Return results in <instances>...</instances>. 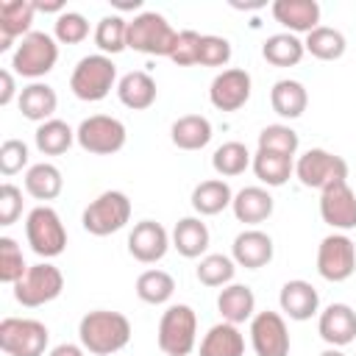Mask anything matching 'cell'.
Here are the masks:
<instances>
[{
    "mask_svg": "<svg viewBox=\"0 0 356 356\" xmlns=\"http://www.w3.org/2000/svg\"><path fill=\"white\" fill-rule=\"evenodd\" d=\"M228 61H231V42H228L225 36L203 33V36H200L197 64H200V67H225Z\"/></svg>",
    "mask_w": 356,
    "mask_h": 356,
    "instance_id": "7bdbcfd3",
    "label": "cell"
},
{
    "mask_svg": "<svg viewBox=\"0 0 356 356\" xmlns=\"http://www.w3.org/2000/svg\"><path fill=\"white\" fill-rule=\"evenodd\" d=\"M195 275L203 286H228V284H234L236 261L231 256H222V253H206L200 259Z\"/></svg>",
    "mask_w": 356,
    "mask_h": 356,
    "instance_id": "f35d334b",
    "label": "cell"
},
{
    "mask_svg": "<svg viewBox=\"0 0 356 356\" xmlns=\"http://www.w3.org/2000/svg\"><path fill=\"white\" fill-rule=\"evenodd\" d=\"M33 6H36V11H44V14H64V0H50V3L33 0Z\"/></svg>",
    "mask_w": 356,
    "mask_h": 356,
    "instance_id": "681fc988",
    "label": "cell"
},
{
    "mask_svg": "<svg viewBox=\"0 0 356 356\" xmlns=\"http://www.w3.org/2000/svg\"><path fill=\"white\" fill-rule=\"evenodd\" d=\"M114 86H117V64L111 61V56H103V53L83 56L70 75L72 95L86 103H97L108 97Z\"/></svg>",
    "mask_w": 356,
    "mask_h": 356,
    "instance_id": "7a4b0ae2",
    "label": "cell"
},
{
    "mask_svg": "<svg viewBox=\"0 0 356 356\" xmlns=\"http://www.w3.org/2000/svg\"><path fill=\"white\" fill-rule=\"evenodd\" d=\"M273 253H275L273 236L259 228H248V231L236 234V239L231 245V259L236 261V267H245V270L267 267L273 261Z\"/></svg>",
    "mask_w": 356,
    "mask_h": 356,
    "instance_id": "e0dca14e",
    "label": "cell"
},
{
    "mask_svg": "<svg viewBox=\"0 0 356 356\" xmlns=\"http://www.w3.org/2000/svg\"><path fill=\"white\" fill-rule=\"evenodd\" d=\"M95 44L103 56H114L122 53L128 47V19H122L120 14H108L97 22L95 28Z\"/></svg>",
    "mask_w": 356,
    "mask_h": 356,
    "instance_id": "8d00e7d4",
    "label": "cell"
},
{
    "mask_svg": "<svg viewBox=\"0 0 356 356\" xmlns=\"http://www.w3.org/2000/svg\"><path fill=\"white\" fill-rule=\"evenodd\" d=\"M178 39V31L167 22V17L156 11H142L134 19H128V47L145 56H167L172 53Z\"/></svg>",
    "mask_w": 356,
    "mask_h": 356,
    "instance_id": "277c9868",
    "label": "cell"
},
{
    "mask_svg": "<svg viewBox=\"0 0 356 356\" xmlns=\"http://www.w3.org/2000/svg\"><path fill=\"white\" fill-rule=\"evenodd\" d=\"M317 331L328 348H345L356 339V312L348 303H331L320 312Z\"/></svg>",
    "mask_w": 356,
    "mask_h": 356,
    "instance_id": "ac0fdd59",
    "label": "cell"
},
{
    "mask_svg": "<svg viewBox=\"0 0 356 356\" xmlns=\"http://www.w3.org/2000/svg\"><path fill=\"white\" fill-rule=\"evenodd\" d=\"M278 306H281V312H284L289 320L303 323V320H312V317L317 314V309H320V295H317V289H314L309 281L292 278V281H286V284L281 286Z\"/></svg>",
    "mask_w": 356,
    "mask_h": 356,
    "instance_id": "ffe728a7",
    "label": "cell"
},
{
    "mask_svg": "<svg viewBox=\"0 0 356 356\" xmlns=\"http://www.w3.org/2000/svg\"><path fill=\"white\" fill-rule=\"evenodd\" d=\"M19 214H22V189L6 181L0 186V225H14Z\"/></svg>",
    "mask_w": 356,
    "mask_h": 356,
    "instance_id": "bcb514c9",
    "label": "cell"
},
{
    "mask_svg": "<svg viewBox=\"0 0 356 356\" xmlns=\"http://www.w3.org/2000/svg\"><path fill=\"white\" fill-rule=\"evenodd\" d=\"M47 356H86V350H83V345H75V342H61V345H56Z\"/></svg>",
    "mask_w": 356,
    "mask_h": 356,
    "instance_id": "c3c4849f",
    "label": "cell"
},
{
    "mask_svg": "<svg viewBox=\"0 0 356 356\" xmlns=\"http://www.w3.org/2000/svg\"><path fill=\"white\" fill-rule=\"evenodd\" d=\"M303 47H306V53H312V56L320 58V61H337V58L345 56L348 42H345V36H342L337 28L320 25V28H314L312 33H306Z\"/></svg>",
    "mask_w": 356,
    "mask_h": 356,
    "instance_id": "e575fe53",
    "label": "cell"
},
{
    "mask_svg": "<svg viewBox=\"0 0 356 356\" xmlns=\"http://www.w3.org/2000/svg\"><path fill=\"white\" fill-rule=\"evenodd\" d=\"M300 147V136L295 128L284 125V122H275V125H267L259 131V150H267V153H281V156H295Z\"/></svg>",
    "mask_w": 356,
    "mask_h": 356,
    "instance_id": "ab89813d",
    "label": "cell"
},
{
    "mask_svg": "<svg viewBox=\"0 0 356 356\" xmlns=\"http://www.w3.org/2000/svg\"><path fill=\"white\" fill-rule=\"evenodd\" d=\"M28 145L22 139H6L0 145V172L3 175H17L22 167H28Z\"/></svg>",
    "mask_w": 356,
    "mask_h": 356,
    "instance_id": "ee69618b",
    "label": "cell"
},
{
    "mask_svg": "<svg viewBox=\"0 0 356 356\" xmlns=\"http://www.w3.org/2000/svg\"><path fill=\"white\" fill-rule=\"evenodd\" d=\"M89 36V22L83 14L78 11H64L56 17V25H53V39L58 44H81L83 39Z\"/></svg>",
    "mask_w": 356,
    "mask_h": 356,
    "instance_id": "b9f144b4",
    "label": "cell"
},
{
    "mask_svg": "<svg viewBox=\"0 0 356 356\" xmlns=\"http://www.w3.org/2000/svg\"><path fill=\"white\" fill-rule=\"evenodd\" d=\"M33 142H36L39 153H44V156H61V153H67V150L72 147L75 131H72L64 120H56V117H53V120L42 122V125L36 128Z\"/></svg>",
    "mask_w": 356,
    "mask_h": 356,
    "instance_id": "d6a6232c",
    "label": "cell"
},
{
    "mask_svg": "<svg viewBox=\"0 0 356 356\" xmlns=\"http://www.w3.org/2000/svg\"><path fill=\"white\" fill-rule=\"evenodd\" d=\"M128 131L122 120L108 114H92L75 128V142L92 156H111L125 147Z\"/></svg>",
    "mask_w": 356,
    "mask_h": 356,
    "instance_id": "30bf717a",
    "label": "cell"
},
{
    "mask_svg": "<svg viewBox=\"0 0 356 356\" xmlns=\"http://www.w3.org/2000/svg\"><path fill=\"white\" fill-rule=\"evenodd\" d=\"M58 61V44L50 33L44 31H31L25 39H19V44L11 53V72L39 81L42 75H47Z\"/></svg>",
    "mask_w": 356,
    "mask_h": 356,
    "instance_id": "5b68a950",
    "label": "cell"
},
{
    "mask_svg": "<svg viewBox=\"0 0 356 356\" xmlns=\"http://www.w3.org/2000/svg\"><path fill=\"white\" fill-rule=\"evenodd\" d=\"M17 95V81H14V72L11 70H3L0 72V106H8ZM19 97V95H17Z\"/></svg>",
    "mask_w": 356,
    "mask_h": 356,
    "instance_id": "7dc6e473",
    "label": "cell"
},
{
    "mask_svg": "<svg viewBox=\"0 0 356 356\" xmlns=\"http://www.w3.org/2000/svg\"><path fill=\"white\" fill-rule=\"evenodd\" d=\"M200 36L197 31H178V39H175V47L170 53V61L178 64V67H192L197 64V53H200Z\"/></svg>",
    "mask_w": 356,
    "mask_h": 356,
    "instance_id": "f6af8a7d",
    "label": "cell"
},
{
    "mask_svg": "<svg viewBox=\"0 0 356 356\" xmlns=\"http://www.w3.org/2000/svg\"><path fill=\"white\" fill-rule=\"evenodd\" d=\"M295 175L309 189H325L337 181H348V161L331 150L312 147L295 161Z\"/></svg>",
    "mask_w": 356,
    "mask_h": 356,
    "instance_id": "8fae6325",
    "label": "cell"
},
{
    "mask_svg": "<svg viewBox=\"0 0 356 356\" xmlns=\"http://www.w3.org/2000/svg\"><path fill=\"white\" fill-rule=\"evenodd\" d=\"M242 353H245V337L234 323L222 320L211 325L200 339V356H242Z\"/></svg>",
    "mask_w": 356,
    "mask_h": 356,
    "instance_id": "f1b7e54d",
    "label": "cell"
},
{
    "mask_svg": "<svg viewBox=\"0 0 356 356\" xmlns=\"http://www.w3.org/2000/svg\"><path fill=\"white\" fill-rule=\"evenodd\" d=\"M320 217L339 234L356 228V192L348 181H337L320 192Z\"/></svg>",
    "mask_w": 356,
    "mask_h": 356,
    "instance_id": "5bb4252c",
    "label": "cell"
},
{
    "mask_svg": "<svg viewBox=\"0 0 356 356\" xmlns=\"http://www.w3.org/2000/svg\"><path fill=\"white\" fill-rule=\"evenodd\" d=\"M231 209H234V217H236L239 222H245V225H259V222H264V220L273 214L275 200H273V195H270L264 186H245V189H239V192L234 195Z\"/></svg>",
    "mask_w": 356,
    "mask_h": 356,
    "instance_id": "cb8c5ba5",
    "label": "cell"
},
{
    "mask_svg": "<svg viewBox=\"0 0 356 356\" xmlns=\"http://www.w3.org/2000/svg\"><path fill=\"white\" fill-rule=\"evenodd\" d=\"M231 203H234V192H231L228 181H222V178L200 181V184L192 189V209H195L200 217H214V214L225 211Z\"/></svg>",
    "mask_w": 356,
    "mask_h": 356,
    "instance_id": "f546056e",
    "label": "cell"
},
{
    "mask_svg": "<svg viewBox=\"0 0 356 356\" xmlns=\"http://www.w3.org/2000/svg\"><path fill=\"white\" fill-rule=\"evenodd\" d=\"M17 103H19V111H22L25 120L42 125V122L53 120V111H56V106H58V95H56V89H53L50 83L31 81L28 86L19 89Z\"/></svg>",
    "mask_w": 356,
    "mask_h": 356,
    "instance_id": "7402d4cb",
    "label": "cell"
},
{
    "mask_svg": "<svg viewBox=\"0 0 356 356\" xmlns=\"http://www.w3.org/2000/svg\"><path fill=\"white\" fill-rule=\"evenodd\" d=\"M131 220V200L125 192L120 189H108L100 192L81 214V225L83 231H89L92 236H108L117 234L120 228H125Z\"/></svg>",
    "mask_w": 356,
    "mask_h": 356,
    "instance_id": "8992f818",
    "label": "cell"
},
{
    "mask_svg": "<svg viewBox=\"0 0 356 356\" xmlns=\"http://www.w3.org/2000/svg\"><path fill=\"white\" fill-rule=\"evenodd\" d=\"M253 172L264 186H284L289 181V175L295 172V164L289 156L281 153H267V150H256L253 156Z\"/></svg>",
    "mask_w": 356,
    "mask_h": 356,
    "instance_id": "836d02e7",
    "label": "cell"
},
{
    "mask_svg": "<svg viewBox=\"0 0 356 356\" xmlns=\"http://www.w3.org/2000/svg\"><path fill=\"white\" fill-rule=\"evenodd\" d=\"M270 106L278 117L284 120H298L306 106H309V92L300 81H292V78H281L273 83L270 89Z\"/></svg>",
    "mask_w": 356,
    "mask_h": 356,
    "instance_id": "484cf974",
    "label": "cell"
},
{
    "mask_svg": "<svg viewBox=\"0 0 356 356\" xmlns=\"http://www.w3.org/2000/svg\"><path fill=\"white\" fill-rule=\"evenodd\" d=\"M78 339L86 353L111 356L131 342V320L111 309L86 312L78 323Z\"/></svg>",
    "mask_w": 356,
    "mask_h": 356,
    "instance_id": "6da1fadb",
    "label": "cell"
},
{
    "mask_svg": "<svg viewBox=\"0 0 356 356\" xmlns=\"http://www.w3.org/2000/svg\"><path fill=\"white\" fill-rule=\"evenodd\" d=\"M50 331L33 317H6L0 323V348L8 356H44Z\"/></svg>",
    "mask_w": 356,
    "mask_h": 356,
    "instance_id": "9c48e42d",
    "label": "cell"
},
{
    "mask_svg": "<svg viewBox=\"0 0 356 356\" xmlns=\"http://www.w3.org/2000/svg\"><path fill=\"white\" fill-rule=\"evenodd\" d=\"M159 350L164 356H189L197 342V314L186 303H172L159 320Z\"/></svg>",
    "mask_w": 356,
    "mask_h": 356,
    "instance_id": "3957f363",
    "label": "cell"
},
{
    "mask_svg": "<svg viewBox=\"0 0 356 356\" xmlns=\"http://www.w3.org/2000/svg\"><path fill=\"white\" fill-rule=\"evenodd\" d=\"M250 164H253V156L242 142H222L211 156V167H214V172L220 178L242 175Z\"/></svg>",
    "mask_w": 356,
    "mask_h": 356,
    "instance_id": "d590c367",
    "label": "cell"
},
{
    "mask_svg": "<svg viewBox=\"0 0 356 356\" xmlns=\"http://www.w3.org/2000/svg\"><path fill=\"white\" fill-rule=\"evenodd\" d=\"M170 242H172V236L167 234V228L161 222L142 220L128 234V253L142 264H156L167 256Z\"/></svg>",
    "mask_w": 356,
    "mask_h": 356,
    "instance_id": "2e32d148",
    "label": "cell"
},
{
    "mask_svg": "<svg viewBox=\"0 0 356 356\" xmlns=\"http://www.w3.org/2000/svg\"><path fill=\"white\" fill-rule=\"evenodd\" d=\"M211 122L203 114H184L170 128V139L178 150H203L211 142Z\"/></svg>",
    "mask_w": 356,
    "mask_h": 356,
    "instance_id": "83f0119b",
    "label": "cell"
},
{
    "mask_svg": "<svg viewBox=\"0 0 356 356\" xmlns=\"http://www.w3.org/2000/svg\"><path fill=\"white\" fill-rule=\"evenodd\" d=\"M303 53H306L303 42L295 33H286V31L267 36V42L261 44V56L273 67H295V64H300Z\"/></svg>",
    "mask_w": 356,
    "mask_h": 356,
    "instance_id": "1f68e13d",
    "label": "cell"
},
{
    "mask_svg": "<svg viewBox=\"0 0 356 356\" xmlns=\"http://www.w3.org/2000/svg\"><path fill=\"white\" fill-rule=\"evenodd\" d=\"M61 289H64L61 270L50 261H39V264H31L25 270V275L14 284V300L25 309H36V306L56 300L61 295Z\"/></svg>",
    "mask_w": 356,
    "mask_h": 356,
    "instance_id": "ba28073f",
    "label": "cell"
},
{
    "mask_svg": "<svg viewBox=\"0 0 356 356\" xmlns=\"http://www.w3.org/2000/svg\"><path fill=\"white\" fill-rule=\"evenodd\" d=\"M33 14H36L33 0H6V3H0V53L8 50L17 36L25 39L31 33Z\"/></svg>",
    "mask_w": 356,
    "mask_h": 356,
    "instance_id": "44dd1931",
    "label": "cell"
},
{
    "mask_svg": "<svg viewBox=\"0 0 356 356\" xmlns=\"http://www.w3.org/2000/svg\"><path fill=\"white\" fill-rule=\"evenodd\" d=\"M156 95H159L156 81H153L147 72H142V70L125 72V75L117 81V97H120V103H122L125 108H131V111H145V108H150V106L156 103Z\"/></svg>",
    "mask_w": 356,
    "mask_h": 356,
    "instance_id": "603a6c76",
    "label": "cell"
},
{
    "mask_svg": "<svg viewBox=\"0 0 356 356\" xmlns=\"http://www.w3.org/2000/svg\"><path fill=\"white\" fill-rule=\"evenodd\" d=\"M317 273L331 284H342L356 273V245L348 234L334 231L320 242Z\"/></svg>",
    "mask_w": 356,
    "mask_h": 356,
    "instance_id": "7c38bea8",
    "label": "cell"
},
{
    "mask_svg": "<svg viewBox=\"0 0 356 356\" xmlns=\"http://www.w3.org/2000/svg\"><path fill=\"white\" fill-rule=\"evenodd\" d=\"M234 8H261L264 3H231Z\"/></svg>",
    "mask_w": 356,
    "mask_h": 356,
    "instance_id": "816d5d0a",
    "label": "cell"
},
{
    "mask_svg": "<svg viewBox=\"0 0 356 356\" xmlns=\"http://www.w3.org/2000/svg\"><path fill=\"white\" fill-rule=\"evenodd\" d=\"M250 75L248 70H239V67H231V70H222L214 75L211 86H209V100L217 111H239L248 100H250Z\"/></svg>",
    "mask_w": 356,
    "mask_h": 356,
    "instance_id": "9a60e30c",
    "label": "cell"
},
{
    "mask_svg": "<svg viewBox=\"0 0 356 356\" xmlns=\"http://www.w3.org/2000/svg\"><path fill=\"white\" fill-rule=\"evenodd\" d=\"M317 356H345V353H342V348H325V350L317 353Z\"/></svg>",
    "mask_w": 356,
    "mask_h": 356,
    "instance_id": "f907efd6",
    "label": "cell"
},
{
    "mask_svg": "<svg viewBox=\"0 0 356 356\" xmlns=\"http://www.w3.org/2000/svg\"><path fill=\"white\" fill-rule=\"evenodd\" d=\"M250 345L256 356H289V328L278 312H256L250 320Z\"/></svg>",
    "mask_w": 356,
    "mask_h": 356,
    "instance_id": "4fadbf2b",
    "label": "cell"
},
{
    "mask_svg": "<svg viewBox=\"0 0 356 356\" xmlns=\"http://www.w3.org/2000/svg\"><path fill=\"white\" fill-rule=\"evenodd\" d=\"M273 17L286 28V33H312L320 28V3L317 0H275Z\"/></svg>",
    "mask_w": 356,
    "mask_h": 356,
    "instance_id": "d6986e66",
    "label": "cell"
},
{
    "mask_svg": "<svg viewBox=\"0 0 356 356\" xmlns=\"http://www.w3.org/2000/svg\"><path fill=\"white\" fill-rule=\"evenodd\" d=\"M64 189V178H61V170L50 161H39V164H31L28 172H25V192L36 200H56Z\"/></svg>",
    "mask_w": 356,
    "mask_h": 356,
    "instance_id": "4dcf8cb0",
    "label": "cell"
},
{
    "mask_svg": "<svg viewBox=\"0 0 356 356\" xmlns=\"http://www.w3.org/2000/svg\"><path fill=\"white\" fill-rule=\"evenodd\" d=\"M25 270H28V264L22 259V250H19L17 239L0 236V281L14 286L25 275Z\"/></svg>",
    "mask_w": 356,
    "mask_h": 356,
    "instance_id": "60d3db41",
    "label": "cell"
},
{
    "mask_svg": "<svg viewBox=\"0 0 356 356\" xmlns=\"http://www.w3.org/2000/svg\"><path fill=\"white\" fill-rule=\"evenodd\" d=\"M25 236H28L31 250L36 256H42L44 261L61 256L64 248H67V228H64L58 211L50 209L47 203L28 211V217H25Z\"/></svg>",
    "mask_w": 356,
    "mask_h": 356,
    "instance_id": "52a82bcc",
    "label": "cell"
},
{
    "mask_svg": "<svg viewBox=\"0 0 356 356\" xmlns=\"http://www.w3.org/2000/svg\"><path fill=\"white\" fill-rule=\"evenodd\" d=\"M175 292V278L167 270H145L136 278V295L139 300L150 303V306H161L172 298Z\"/></svg>",
    "mask_w": 356,
    "mask_h": 356,
    "instance_id": "74e56055",
    "label": "cell"
},
{
    "mask_svg": "<svg viewBox=\"0 0 356 356\" xmlns=\"http://www.w3.org/2000/svg\"><path fill=\"white\" fill-rule=\"evenodd\" d=\"M217 312H220V317L225 323H234V325L253 320V314H256V295H253V289L245 286V284L222 286L220 295H217Z\"/></svg>",
    "mask_w": 356,
    "mask_h": 356,
    "instance_id": "d4e9b609",
    "label": "cell"
},
{
    "mask_svg": "<svg viewBox=\"0 0 356 356\" xmlns=\"http://www.w3.org/2000/svg\"><path fill=\"white\" fill-rule=\"evenodd\" d=\"M209 225L200 217H184L172 228V248L184 259H200L209 250Z\"/></svg>",
    "mask_w": 356,
    "mask_h": 356,
    "instance_id": "4316f807",
    "label": "cell"
}]
</instances>
